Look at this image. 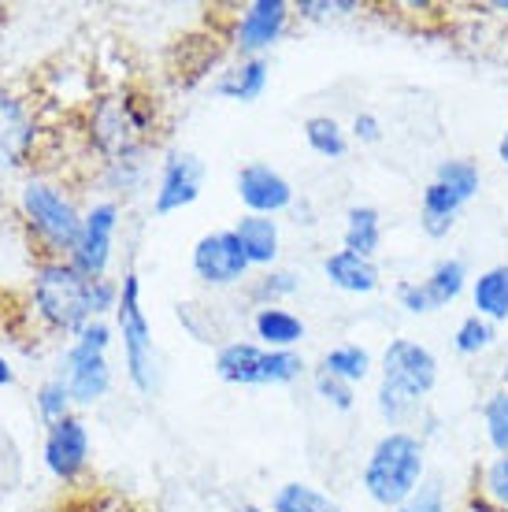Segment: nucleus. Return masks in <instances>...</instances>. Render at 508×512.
<instances>
[{"label": "nucleus", "instance_id": "1", "mask_svg": "<svg viewBox=\"0 0 508 512\" xmlns=\"http://www.w3.org/2000/svg\"><path fill=\"white\" fill-rule=\"evenodd\" d=\"M379 383H375V412L386 423V431H401L420 423V416L427 412V401L438 390L442 379V364L427 342L397 334L386 342V349L379 353Z\"/></svg>", "mask_w": 508, "mask_h": 512}, {"label": "nucleus", "instance_id": "2", "mask_svg": "<svg viewBox=\"0 0 508 512\" xmlns=\"http://www.w3.org/2000/svg\"><path fill=\"white\" fill-rule=\"evenodd\" d=\"M160 134V104L145 90L123 86L97 97L86 112V141L101 164L149 156Z\"/></svg>", "mask_w": 508, "mask_h": 512}, {"label": "nucleus", "instance_id": "3", "mask_svg": "<svg viewBox=\"0 0 508 512\" xmlns=\"http://www.w3.org/2000/svg\"><path fill=\"white\" fill-rule=\"evenodd\" d=\"M427 442L420 431L401 427V431H382L375 446L364 457L360 468V487L371 505L386 512H397L408 501V494L427 479Z\"/></svg>", "mask_w": 508, "mask_h": 512}, {"label": "nucleus", "instance_id": "4", "mask_svg": "<svg viewBox=\"0 0 508 512\" xmlns=\"http://www.w3.org/2000/svg\"><path fill=\"white\" fill-rule=\"evenodd\" d=\"M97 279H86L71 260H56V256H41L30 275V301L41 323L56 334L75 338L86 323L97 320Z\"/></svg>", "mask_w": 508, "mask_h": 512}, {"label": "nucleus", "instance_id": "5", "mask_svg": "<svg viewBox=\"0 0 508 512\" xmlns=\"http://www.w3.org/2000/svg\"><path fill=\"white\" fill-rule=\"evenodd\" d=\"M19 216H23L30 238L41 245V256L67 260L75 253L82 234V208L75 197L52 179H30L19 193Z\"/></svg>", "mask_w": 508, "mask_h": 512}, {"label": "nucleus", "instance_id": "6", "mask_svg": "<svg viewBox=\"0 0 508 512\" xmlns=\"http://www.w3.org/2000/svg\"><path fill=\"white\" fill-rule=\"evenodd\" d=\"M212 372L227 386H293L308 372L301 349H264L253 338H230L216 349Z\"/></svg>", "mask_w": 508, "mask_h": 512}, {"label": "nucleus", "instance_id": "7", "mask_svg": "<svg viewBox=\"0 0 508 512\" xmlns=\"http://www.w3.org/2000/svg\"><path fill=\"white\" fill-rule=\"evenodd\" d=\"M115 334L123 342V368L138 394L156 390V346L153 323L141 305V275L134 268L123 271L119 279V305H115Z\"/></svg>", "mask_w": 508, "mask_h": 512}, {"label": "nucleus", "instance_id": "8", "mask_svg": "<svg viewBox=\"0 0 508 512\" xmlns=\"http://www.w3.org/2000/svg\"><path fill=\"white\" fill-rule=\"evenodd\" d=\"M112 338H115V323L93 320L71 338V346L64 353V375L60 379L67 383L75 405H82V409L104 401L108 390H112L115 375H112V364H108Z\"/></svg>", "mask_w": 508, "mask_h": 512}, {"label": "nucleus", "instance_id": "9", "mask_svg": "<svg viewBox=\"0 0 508 512\" xmlns=\"http://www.w3.org/2000/svg\"><path fill=\"white\" fill-rule=\"evenodd\" d=\"M290 23V0H249V4H242L227 34L234 60H267V52L290 34Z\"/></svg>", "mask_w": 508, "mask_h": 512}, {"label": "nucleus", "instance_id": "10", "mask_svg": "<svg viewBox=\"0 0 508 512\" xmlns=\"http://www.w3.org/2000/svg\"><path fill=\"white\" fill-rule=\"evenodd\" d=\"M119 219H123V208H119L115 197H104V201H97V205L86 208L75 253L67 256V260H71L86 279H108V271H112V256H115Z\"/></svg>", "mask_w": 508, "mask_h": 512}, {"label": "nucleus", "instance_id": "11", "mask_svg": "<svg viewBox=\"0 0 508 512\" xmlns=\"http://www.w3.org/2000/svg\"><path fill=\"white\" fill-rule=\"evenodd\" d=\"M190 271L193 279L208 286V290H234L249 279V260H245L242 245L234 238V231H208L193 242L190 253Z\"/></svg>", "mask_w": 508, "mask_h": 512}, {"label": "nucleus", "instance_id": "12", "mask_svg": "<svg viewBox=\"0 0 508 512\" xmlns=\"http://www.w3.org/2000/svg\"><path fill=\"white\" fill-rule=\"evenodd\" d=\"M204 190V160L190 149H171L160 160L153 186V216H175L201 201Z\"/></svg>", "mask_w": 508, "mask_h": 512}, {"label": "nucleus", "instance_id": "13", "mask_svg": "<svg viewBox=\"0 0 508 512\" xmlns=\"http://www.w3.org/2000/svg\"><path fill=\"white\" fill-rule=\"evenodd\" d=\"M234 193L249 216H282L297 205V190L293 182L282 175L279 167L264 164V160H249L238 167L234 175Z\"/></svg>", "mask_w": 508, "mask_h": 512}, {"label": "nucleus", "instance_id": "14", "mask_svg": "<svg viewBox=\"0 0 508 512\" xmlns=\"http://www.w3.org/2000/svg\"><path fill=\"white\" fill-rule=\"evenodd\" d=\"M45 468L52 479H60L67 487H75L78 479L89 472V457H93V438H89V423L82 416H67V420L52 423L45 431Z\"/></svg>", "mask_w": 508, "mask_h": 512}, {"label": "nucleus", "instance_id": "15", "mask_svg": "<svg viewBox=\"0 0 508 512\" xmlns=\"http://www.w3.org/2000/svg\"><path fill=\"white\" fill-rule=\"evenodd\" d=\"M34 145H38V119L30 112V104L0 90V171L30 164Z\"/></svg>", "mask_w": 508, "mask_h": 512}, {"label": "nucleus", "instance_id": "16", "mask_svg": "<svg viewBox=\"0 0 508 512\" xmlns=\"http://www.w3.org/2000/svg\"><path fill=\"white\" fill-rule=\"evenodd\" d=\"M323 279L331 282L334 290H342L349 297H371L382 290V271L379 260L371 256H360L353 249H334V253L323 256Z\"/></svg>", "mask_w": 508, "mask_h": 512}, {"label": "nucleus", "instance_id": "17", "mask_svg": "<svg viewBox=\"0 0 508 512\" xmlns=\"http://www.w3.org/2000/svg\"><path fill=\"white\" fill-rule=\"evenodd\" d=\"M238 245H242L245 260H249V268H279V256H282V227L279 219L271 216H238V223L230 227Z\"/></svg>", "mask_w": 508, "mask_h": 512}, {"label": "nucleus", "instance_id": "18", "mask_svg": "<svg viewBox=\"0 0 508 512\" xmlns=\"http://www.w3.org/2000/svg\"><path fill=\"white\" fill-rule=\"evenodd\" d=\"M267 82H271V64L267 60H230L212 78V93L219 101L256 104L267 93Z\"/></svg>", "mask_w": 508, "mask_h": 512}, {"label": "nucleus", "instance_id": "19", "mask_svg": "<svg viewBox=\"0 0 508 512\" xmlns=\"http://www.w3.org/2000/svg\"><path fill=\"white\" fill-rule=\"evenodd\" d=\"M423 294L431 301V312H442V308L457 305L460 297L468 294L471 286V271L464 256H438L431 264V271L423 275Z\"/></svg>", "mask_w": 508, "mask_h": 512}, {"label": "nucleus", "instance_id": "20", "mask_svg": "<svg viewBox=\"0 0 508 512\" xmlns=\"http://www.w3.org/2000/svg\"><path fill=\"white\" fill-rule=\"evenodd\" d=\"M253 338L264 349H297L308 338V327L293 308L264 305L253 312Z\"/></svg>", "mask_w": 508, "mask_h": 512}, {"label": "nucleus", "instance_id": "21", "mask_svg": "<svg viewBox=\"0 0 508 512\" xmlns=\"http://www.w3.org/2000/svg\"><path fill=\"white\" fill-rule=\"evenodd\" d=\"M468 297L475 316H483V320L497 323V327L508 323V260L490 264L479 275H471Z\"/></svg>", "mask_w": 508, "mask_h": 512}, {"label": "nucleus", "instance_id": "22", "mask_svg": "<svg viewBox=\"0 0 508 512\" xmlns=\"http://www.w3.org/2000/svg\"><path fill=\"white\" fill-rule=\"evenodd\" d=\"M464 208H468L464 201H457L442 182L431 179L420 193V231L427 234L431 242H442V238H449V234L457 231Z\"/></svg>", "mask_w": 508, "mask_h": 512}, {"label": "nucleus", "instance_id": "23", "mask_svg": "<svg viewBox=\"0 0 508 512\" xmlns=\"http://www.w3.org/2000/svg\"><path fill=\"white\" fill-rule=\"evenodd\" d=\"M382 238H386V223L375 205H349L342 219V249H353L360 256H379Z\"/></svg>", "mask_w": 508, "mask_h": 512}, {"label": "nucleus", "instance_id": "24", "mask_svg": "<svg viewBox=\"0 0 508 512\" xmlns=\"http://www.w3.org/2000/svg\"><path fill=\"white\" fill-rule=\"evenodd\" d=\"M319 368L345 379L349 386H364L375 375L379 360H375V353L368 346H360V342H338V346H331L319 357Z\"/></svg>", "mask_w": 508, "mask_h": 512}, {"label": "nucleus", "instance_id": "25", "mask_svg": "<svg viewBox=\"0 0 508 512\" xmlns=\"http://www.w3.org/2000/svg\"><path fill=\"white\" fill-rule=\"evenodd\" d=\"M431 179L442 182L445 190L453 193L457 201H464V205H471L483 193V167L471 156H445V160H438Z\"/></svg>", "mask_w": 508, "mask_h": 512}, {"label": "nucleus", "instance_id": "26", "mask_svg": "<svg viewBox=\"0 0 508 512\" xmlns=\"http://www.w3.org/2000/svg\"><path fill=\"white\" fill-rule=\"evenodd\" d=\"M471 498L508 512V453H490L471 475Z\"/></svg>", "mask_w": 508, "mask_h": 512}, {"label": "nucleus", "instance_id": "27", "mask_svg": "<svg viewBox=\"0 0 508 512\" xmlns=\"http://www.w3.org/2000/svg\"><path fill=\"white\" fill-rule=\"evenodd\" d=\"M267 509L271 512H345L327 490H319L316 483H301V479L282 483V487L271 494V505H267Z\"/></svg>", "mask_w": 508, "mask_h": 512}, {"label": "nucleus", "instance_id": "28", "mask_svg": "<svg viewBox=\"0 0 508 512\" xmlns=\"http://www.w3.org/2000/svg\"><path fill=\"white\" fill-rule=\"evenodd\" d=\"M305 141L319 160H342L353 149L349 127H342L334 116H308L305 119Z\"/></svg>", "mask_w": 508, "mask_h": 512}, {"label": "nucleus", "instance_id": "29", "mask_svg": "<svg viewBox=\"0 0 508 512\" xmlns=\"http://www.w3.org/2000/svg\"><path fill=\"white\" fill-rule=\"evenodd\" d=\"M301 290V275L290 268H267L249 282V301L256 308L264 305H286L293 294Z\"/></svg>", "mask_w": 508, "mask_h": 512}, {"label": "nucleus", "instance_id": "30", "mask_svg": "<svg viewBox=\"0 0 508 512\" xmlns=\"http://www.w3.org/2000/svg\"><path fill=\"white\" fill-rule=\"evenodd\" d=\"M497 346V323L483 320V316H475V312H468L464 320L457 323V331H453V353L457 357H486L490 349Z\"/></svg>", "mask_w": 508, "mask_h": 512}, {"label": "nucleus", "instance_id": "31", "mask_svg": "<svg viewBox=\"0 0 508 512\" xmlns=\"http://www.w3.org/2000/svg\"><path fill=\"white\" fill-rule=\"evenodd\" d=\"M479 420H483V435L490 453H508V390L494 386L479 405Z\"/></svg>", "mask_w": 508, "mask_h": 512}, {"label": "nucleus", "instance_id": "32", "mask_svg": "<svg viewBox=\"0 0 508 512\" xmlns=\"http://www.w3.org/2000/svg\"><path fill=\"white\" fill-rule=\"evenodd\" d=\"M364 12L360 0H293V19L301 23H342Z\"/></svg>", "mask_w": 508, "mask_h": 512}, {"label": "nucleus", "instance_id": "33", "mask_svg": "<svg viewBox=\"0 0 508 512\" xmlns=\"http://www.w3.org/2000/svg\"><path fill=\"white\" fill-rule=\"evenodd\" d=\"M34 401H38V412L41 420H45V427H52V423L67 420V416H75V397H71V390H67V383L56 375V379H45V383L38 386V394H34Z\"/></svg>", "mask_w": 508, "mask_h": 512}, {"label": "nucleus", "instance_id": "34", "mask_svg": "<svg viewBox=\"0 0 508 512\" xmlns=\"http://www.w3.org/2000/svg\"><path fill=\"white\" fill-rule=\"evenodd\" d=\"M149 175L145 156L138 160H115V164H101V186L108 193H138L141 182Z\"/></svg>", "mask_w": 508, "mask_h": 512}, {"label": "nucleus", "instance_id": "35", "mask_svg": "<svg viewBox=\"0 0 508 512\" xmlns=\"http://www.w3.org/2000/svg\"><path fill=\"white\" fill-rule=\"evenodd\" d=\"M397 512H457V509H453V498H449V487H445L442 475H427Z\"/></svg>", "mask_w": 508, "mask_h": 512}, {"label": "nucleus", "instance_id": "36", "mask_svg": "<svg viewBox=\"0 0 508 512\" xmlns=\"http://www.w3.org/2000/svg\"><path fill=\"white\" fill-rule=\"evenodd\" d=\"M312 386H316V397L323 405H331L334 412H353L356 405V386H349L338 375L323 372V368H312Z\"/></svg>", "mask_w": 508, "mask_h": 512}, {"label": "nucleus", "instance_id": "37", "mask_svg": "<svg viewBox=\"0 0 508 512\" xmlns=\"http://www.w3.org/2000/svg\"><path fill=\"white\" fill-rule=\"evenodd\" d=\"M394 297L408 316H431V301H427V294H423L420 279H401L394 286Z\"/></svg>", "mask_w": 508, "mask_h": 512}, {"label": "nucleus", "instance_id": "38", "mask_svg": "<svg viewBox=\"0 0 508 512\" xmlns=\"http://www.w3.org/2000/svg\"><path fill=\"white\" fill-rule=\"evenodd\" d=\"M349 138H353V145H379L386 138V127L375 112H356L349 123Z\"/></svg>", "mask_w": 508, "mask_h": 512}, {"label": "nucleus", "instance_id": "39", "mask_svg": "<svg viewBox=\"0 0 508 512\" xmlns=\"http://www.w3.org/2000/svg\"><path fill=\"white\" fill-rule=\"evenodd\" d=\"M67 512H130V509L115 498H86V501H78V505H71Z\"/></svg>", "mask_w": 508, "mask_h": 512}, {"label": "nucleus", "instance_id": "40", "mask_svg": "<svg viewBox=\"0 0 508 512\" xmlns=\"http://www.w3.org/2000/svg\"><path fill=\"white\" fill-rule=\"evenodd\" d=\"M497 164L508 167V123H505V130H501V138H497Z\"/></svg>", "mask_w": 508, "mask_h": 512}, {"label": "nucleus", "instance_id": "41", "mask_svg": "<svg viewBox=\"0 0 508 512\" xmlns=\"http://www.w3.org/2000/svg\"><path fill=\"white\" fill-rule=\"evenodd\" d=\"M15 383V372H12V364H8V357L0 353V386H12Z\"/></svg>", "mask_w": 508, "mask_h": 512}, {"label": "nucleus", "instance_id": "42", "mask_svg": "<svg viewBox=\"0 0 508 512\" xmlns=\"http://www.w3.org/2000/svg\"><path fill=\"white\" fill-rule=\"evenodd\" d=\"M457 512H497V509H490V505H483V501L468 498V505H464V509H457Z\"/></svg>", "mask_w": 508, "mask_h": 512}, {"label": "nucleus", "instance_id": "43", "mask_svg": "<svg viewBox=\"0 0 508 512\" xmlns=\"http://www.w3.org/2000/svg\"><path fill=\"white\" fill-rule=\"evenodd\" d=\"M497 386H505V390H508V360H505V364H501V375H497Z\"/></svg>", "mask_w": 508, "mask_h": 512}, {"label": "nucleus", "instance_id": "44", "mask_svg": "<svg viewBox=\"0 0 508 512\" xmlns=\"http://www.w3.org/2000/svg\"><path fill=\"white\" fill-rule=\"evenodd\" d=\"M234 512H271V509H264V505H238Z\"/></svg>", "mask_w": 508, "mask_h": 512}, {"label": "nucleus", "instance_id": "45", "mask_svg": "<svg viewBox=\"0 0 508 512\" xmlns=\"http://www.w3.org/2000/svg\"><path fill=\"white\" fill-rule=\"evenodd\" d=\"M505 38H508V26H505Z\"/></svg>", "mask_w": 508, "mask_h": 512}]
</instances>
